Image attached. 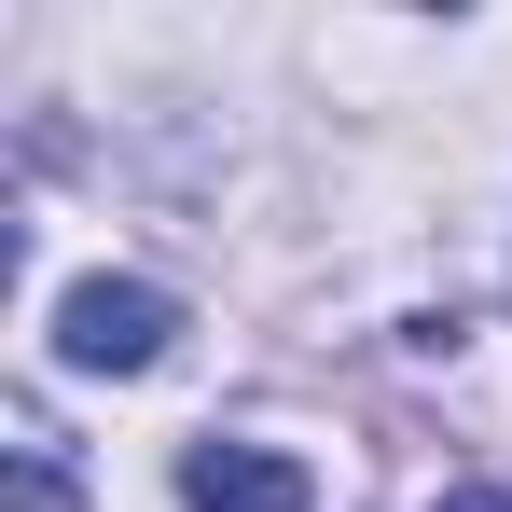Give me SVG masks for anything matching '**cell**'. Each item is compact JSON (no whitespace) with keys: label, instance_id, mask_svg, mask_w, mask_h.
I'll list each match as a JSON object with an SVG mask.
<instances>
[{"label":"cell","instance_id":"obj_1","mask_svg":"<svg viewBox=\"0 0 512 512\" xmlns=\"http://www.w3.org/2000/svg\"><path fill=\"white\" fill-rule=\"evenodd\" d=\"M180 305L153 277H84L70 305H56V360H84V374H139V360H167Z\"/></svg>","mask_w":512,"mask_h":512},{"label":"cell","instance_id":"obj_2","mask_svg":"<svg viewBox=\"0 0 512 512\" xmlns=\"http://www.w3.org/2000/svg\"><path fill=\"white\" fill-rule=\"evenodd\" d=\"M180 499L194 512H305L319 485H305L291 457H263V443H194V457H180Z\"/></svg>","mask_w":512,"mask_h":512},{"label":"cell","instance_id":"obj_3","mask_svg":"<svg viewBox=\"0 0 512 512\" xmlns=\"http://www.w3.org/2000/svg\"><path fill=\"white\" fill-rule=\"evenodd\" d=\"M443 512H512V499H499V485H457V499H443Z\"/></svg>","mask_w":512,"mask_h":512}]
</instances>
